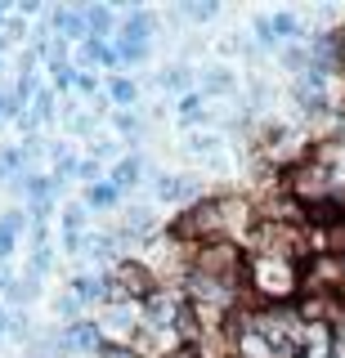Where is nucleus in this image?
Returning <instances> with one entry per match:
<instances>
[{"label": "nucleus", "mask_w": 345, "mask_h": 358, "mask_svg": "<svg viewBox=\"0 0 345 358\" xmlns=\"http://www.w3.org/2000/svg\"><path fill=\"white\" fill-rule=\"evenodd\" d=\"M117 130L121 134H139L143 126H139V117H130V112H126V117H117Z\"/></svg>", "instance_id": "16"}, {"label": "nucleus", "mask_w": 345, "mask_h": 358, "mask_svg": "<svg viewBox=\"0 0 345 358\" xmlns=\"http://www.w3.org/2000/svg\"><path fill=\"white\" fill-rule=\"evenodd\" d=\"M139 157H126V162H117V171H113V188L121 193V188H135L139 184Z\"/></svg>", "instance_id": "5"}, {"label": "nucleus", "mask_w": 345, "mask_h": 358, "mask_svg": "<svg viewBox=\"0 0 345 358\" xmlns=\"http://www.w3.org/2000/svg\"><path fill=\"white\" fill-rule=\"evenodd\" d=\"M251 278H255V287H260V296H274V300L292 296V291H296V282H300L287 255H265V260H255Z\"/></svg>", "instance_id": "2"}, {"label": "nucleus", "mask_w": 345, "mask_h": 358, "mask_svg": "<svg viewBox=\"0 0 345 358\" xmlns=\"http://www.w3.org/2000/svg\"><path fill=\"white\" fill-rule=\"evenodd\" d=\"M76 296H63V300H54V313H59V318H76Z\"/></svg>", "instance_id": "14"}, {"label": "nucleus", "mask_w": 345, "mask_h": 358, "mask_svg": "<svg viewBox=\"0 0 345 358\" xmlns=\"http://www.w3.org/2000/svg\"><path fill=\"white\" fill-rule=\"evenodd\" d=\"M216 14H220V5H188V18L193 22H211Z\"/></svg>", "instance_id": "13"}, {"label": "nucleus", "mask_w": 345, "mask_h": 358, "mask_svg": "<svg viewBox=\"0 0 345 358\" xmlns=\"http://www.w3.org/2000/svg\"><path fill=\"white\" fill-rule=\"evenodd\" d=\"M162 90H171V94L188 90V67H166V72H162Z\"/></svg>", "instance_id": "9"}, {"label": "nucleus", "mask_w": 345, "mask_h": 358, "mask_svg": "<svg viewBox=\"0 0 345 358\" xmlns=\"http://www.w3.org/2000/svg\"><path fill=\"white\" fill-rule=\"evenodd\" d=\"M99 171H104V157H90V162H81V179H90V184H99Z\"/></svg>", "instance_id": "12"}, {"label": "nucleus", "mask_w": 345, "mask_h": 358, "mask_svg": "<svg viewBox=\"0 0 345 358\" xmlns=\"http://www.w3.org/2000/svg\"><path fill=\"white\" fill-rule=\"evenodd\" d=\"M117 188H113V179H99V184L85 188V210H108V206H117Z\"/></svg>", "instance_id": "4"}, {"label": "nucleus", "mask_w": 345, "mask_h": 358, "mask_svg": "<svg viewBox=\"0 0 345 358\" xmlns=\"http://www.w3.org/2000/svg\"><path fill=\"white\" fill-rule=\"evenodd\" d=\"M9 255H14V233L0 229V260H9Z\"/></svg>", "instance_id": "18"}, {"label": "nucleus", "mask_w": 345, "mask_h": 358, "mask_svg": "<svg viewBox=\"0 0 345 358\" xmlns=\"http://www.w3.org/2000/svg\"><path fill=\"white\" fill-rule=\"evenodd\" d=\"M54 117V94H36V112H31V121H50Z\"/></svg>", "instance_id": "11"}, {"label": "nucleus", "mask_w": 345, "mask_h": 358, "mask_svg": "<svg viewBox=\"0 0 345 358\" xmlns=\"http://www.w3.org/2000/svg\"><path fill=\"white\" fill-rule=\"evenodd\" d=\"M76 90H85V94H94V90H99V81H94V76L90 72H76V81H72Z\"/></svg>", "instance_id": "17"}, {"label": "nucleus", "mask_w": 345, "mask_h": 358, "mask_svg": "<svg viewBox=\"0 0 345 358\" xmlns=\"http://www.w3.org/2000/svg\"><path fill=\"white\" fill-rule=\"evenodd\" d=\"M108 94H113V103L126 108V103H135V99H139V85L126 81V76H113V81H108Z\"/></svg>", "instance_id": "7"}, {"label": "nucleus", "mask_w": 345, "mask_h": 358, "mask_svg": "<svg viewBox=\"0 0 345 358\" xmlns=\"http://www.w3.org/2000/svg\"><path fill=\"white\" fill-rule=\"evenodd\" d=\"M108 287H113V305H148L157 296V273H153L143 260H117L113 273H108Z\"/></svg>", "instance_id": "1"}, {"label": "nucleus", "mask_w": 345, "mask_h": 358, "mask_svg": "<svg viewBox=\"0 0 345 358\" xmlns=\"http://www.w3.org/2000/svg\"><path fill=\"white\" fill-rule=\"evenodd\" d=\"M206 94H238V76H233L229 67H211L202 76V99Z\"/></svg>", "instance_id": "3"}, {"label": "nucleus", "mask_w": 345, "mask_h": 358, "mask_svg": "<svg viewBox=\"0 0 345 358\" xmlns=\"http://www.w3.org/2000/svg\"><path fill=\"white\" fill-rule=\"evenodd\" d=\"M0 287H5V273H0Z\"/></svg>", "instance_id": "19"}, {"label": "nucleus", "mask_w": 345, "mask_h": 358, "mask_svg": "<svg viewBox=\"0 0 345 358\" xmlns=\"http://www.w3.org/2000/svg\"><path fill=\"white\" fill-rule=\"evenodd\" d=\"M99 358H139V350H130V345H117V341H104V345H99Z\"/></svg>", "instance_id": "10"}, {"label": "nucleus", "mask_w": 345, "mask_h": 358, "mask_svg": "<svg viewBox=\"0 0 345 358\" xmlns=\"http://www.w3.org/2000/svg\"><path fill=\"white\" fill-rule=\"evenodd\" d=\"M166 358H206V354H202V345H184V341H180Z\"/></svg>", "instance_id": "15"}, {"label": "nucleus", "mask_w": 345, "mask_h": 358, "mask_svg": "<svg viewBox=\"0 0 345 358\" xmlns=\"http://www.w3.org/2000/svg\"><path fill=\"white\" fill-rule=\"evenodd\" d=\"M323 246L332 255H345V215H337L332 224H323Z\"/></svg>", "instance_id": "6"}, {"label": "nucleus", "mask_w": 345, "mask_h": 358, "mask_svg": "<svg viewBox=\"0 0 345 358\" xmlns=\"http://www.w3.org/2000/svg\"><path fill=\"white\" fill-rule=\"evenodd\" d=\"M50 22H54L59 31H68V36H85V41H90V31H85V18H81V14H68V9H59Z\"/></svg>", "instance_id": "8"}]
</instances>
